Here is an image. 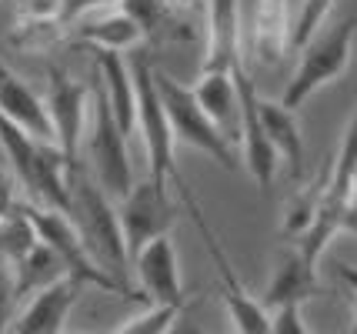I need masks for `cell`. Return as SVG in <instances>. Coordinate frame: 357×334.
<instances>
[{
  "mask_svg": "<svg viewBox=\"0 0 357 334\" xmlns=\"http://www.w3.org/2000/svg\"><path fill=\"white\" fill-rule=\"evenodd\" d=\"M70 218L77 224L91 257L97 261V268L130 284L134 274H130L127 241L124 227H121V211L114 207V201L91 174H84V167L70 177Z\"/></svg>",
  "mask_w": 357,
  "mask_h": 334,
  "instance_id": "6da1fadb",
  "label": "cell"
},
{
  "mask_svg": "<svg viewBox=\"0 0 357 334\" xmlns=\"http://www.w3.org/2000/svg\"><path fill=\"white\" fill-rule=\"evenodd\" d=\"M0 151L27 188V204L70 214V171L54 144H44L0 114Z\"/></svg>",
  "mask_w": 357,
  "mask_h": 334,
  "instance_id": "7a4b0ae2",
  "label": "cell"
},
{
  "mask_svg": "<svg viewBox=\"0 0 357 334\" xmlns=\"http://www.w3.org/2000/svg\"><path fill=\"white\" fill-rule=\"evenodd\" d=\"M154 70L157 67L151 64V54L140 47L137 64H134V84H137V130H140V141H144V151H147L151 181H157V184L174 181L181 197H184L187 207H190V214H194V211H201V204H197L190 184L181 177V167H177V137H174L167 107H164L160 91H157Z\"/></svg>",
  "mask_w": 357,
  "mask_h": 334,
  "instance_id": "3957f363",
  "label": "cell"
},
{
  "mask_svg": "<svg viewBox=\"0 0 357 334\" xmlns=\"http://www.w3.org/2000/svg\"><path fill=\"white\" fill-rule=\"evenodd\" d=\"M20 211L31 218L33 231H37V238L44 241L47 248L54 251V255L63 261V268H67V278H74L77 284H97L100 291H110V294H121V298H130V301H144V294L134 291L130 284L124 281H117V278H110L107 271L97 268V261L91 257L87 251V244L80 238L77 224L70 214H63V211H54V207H37V204H27V201H20Z\"/></svg>",
  "mask_w": 357,
  "mask_h": 334,
  "instance_id": "277c9868",
  "label": "cell"
},
{
  "mask_svg": "<svg viewBox=\"0 0 357 334\" xmlns=\"http://www.w3.org/2000/svg\"><path fill=\"white\" fill-rule=\"evenodd\" d=\"M157 91H160V100L167 107V117H171L174 137L194 151L207 154L211 160H218L224 171H237L244 160H241V151L227 141V134L201 111L197 97H194V87L181 84L177 77L164 74V70H154Z\"/></svg>",
  "mask_w": 357,
  "mask_h": 334,
  "instance_id": "5b68a950",
  "label": "cell"
},
{
  "mask_svg": "<svg viewBox=\"0 0 357 334\" xmlns=\"http://www.w3.org/2000/svg\"><path fill=\"white\" fill-rule=\"evenodd\" d=\"M93 114H91V137H87V158H91V177L104 188L110 201H124L134 191V171L127 154V134L121 130L117 117L110 111V100L100 87V80H91Z\"/></svg>",
  "mask_w": 357,
  "mask_h": 334,
  "instance_id": "8992f818",
  "label": "cell"
},
{
  "mask_svg": "<svg viewBox=\"0 0 357 334\" xmlns=\"http://www.w3.org/2000/svg\"><path fill=\"white\" fill-rule=\"evenodd\" d=\"M354 31L357 20L354 17H344L337 27H331L327 33H317L311 44L304 47V57L297 64L294 77L287 80L284 94H280V104L291 107V111H301L311 94H317L324 84L337 80L351 64V50H354Z\"/></svg>",
  "mask_w": 357,
  "mask_h": 334,
  "instance_id": "52a82bcc",
  "label": "cell"
},
{
  "mask_svg": "<svg viewBox=\"0 0 357 334\" xmlns=\"http://www.w3.org/2000/svg\"><path fill=\"white\" fill-rule=\"evenodd\" d=\"M93 97L91 84L70 77L63 67H47V111L57 134V151L70 177L80 167V147H84V124H87V100Z\"/></svg>",
  "mask_w": 357,
  "mask_h": 334,
  "instance_id": "ba28073f",
  "label": "cell"
},
{
  "mask_svg": "<svg viewBox=\"0 0 357 334\" xmlns=\"http://www.w3.org/2000/svg\"><path fill=\"white\" fill-rule=\"evenodd\" d=\"M121 227H124V241H127V257H130V268L140 257V251L151 244V241L171 234L174 221H177V207H174L167 184H157V181H140L134 184V191L121 201ZM134 274V271H130Z\"/></svg>",
  "mask_w": 357,
  "mask_h": 334,
  "instance_id": "9c48e42d",
  "label": "cell"
},
{
  "mask_svg": "<svg viewBox=\"0 0 357 334\" xmlns=\"http://www.w3.org/2000/svg\"><path fill=\"white\" fill-rule=\"evenodd\" d=\"M234 80H237V100H241V137H237V151H241V160L248 164L250 177L257 181V188L271 191L280 154L264 130V121H261V94L254 91V77H250V70L244 67V57L234 64Z\"/></svg>",
  "mask_w": 357,
  "mask_h": 334,
  "instance_id": "30bf717a",
  "label": "cell"
},
{
  "mask_svg": "<svg viewBox=\"0 0 357 334\" xmlns=\"http://www.w3.org/2000/svg\"><path fill=\"white\" fill-rule=\"evenodd\" d=\"M194 221H197V231H201L204 244H207V251H211V261H214V268H218L220 298H224V308L231 311V321H234V328H237V334H267V328H271V311H267L261 301H254L248 291H244V284L237 281V271H234V264L227 261L220 241L214 238V231H211V224L204 218V211H194Z\"/></svg>",
  "mask_w": 357,
  "mask_h": 334,
  "instance_id": "8fae6325",
  "label": "cell"
},
{
  "mask_svg": "<svg viewBox=\"0 0 357 334\" xmlns=\"http://www.w3.org/2000/svg\"><path fill=\"white\" fill-rule=\"evenodd\" d=\"M134 278L140 281V294L151 304L184 308V284H181V261L171 234L151 241L134 261Z\"/></svg>",
  "mask_w": 357,
  "mask_h": 334,
  "instance_id": "7c38bea8",
  "label": "cell"
},
{
  "mask_svg": "<svg viewBox=\"0 0 357 334\" xmlns=\"http://www.w3.org/2000/svg\"><path fill=\"white\" fill-rule=\"evenodd\" d=\"M93 61V77L100 80L104 94L110 100V111L127 137L137 134V84H134V67L127 64L121 50L104 47H77Z\"/></svg>",
  "mask_w": 357,
  "mask_h": 334,
  "instance_id": "4fadbf2b",
  "label": "cell"
},
{
  "mask_svg": "<svg viewBox=\"0 0 357 334\" xmlns=\"http://www.w3.org/2000/svg\"><path fill=\"white\" fill-rule=\"evenodd\" d=\"M0 114L20 130H27L31 137L57 147L54 121H50V111H47V97H40L27 80H20L10 67L3 64H0Z\"/></svg>",
  "mask_w": 357,
  "mask_h": 334,
  "instance_id": "5bb4252c",
  "label": "cell"
},
{
  "mask_svg": "<svg viewBox=\"0 0 357 334\" xmlns=\"http://www.w3.org/2000/svg\"><path fill=\"white\" fill-rule=\"evenodd\" d=\"M80 287L74 278H61V281H54L50 287L44 291H37L31 294L24 308H20V314H17L14 334H63V324L70 318V308L77 301Z\"/></svg>",
  "mask_w": 357,
  "mask_h": 334,
  "instance_id": "9a60e30c",
  "label": "cell"
},
{
  "mask_svg": "<svg viewBox=\"0 0 357 334\" xmlns=\"http://www.w3.org/2000/svg\"><path fill=\"white\" fill-rule=\"evenodd\" d=\"M241 61V0H207L201 70H231Z\"/></svg>",
  "mask_w": 357,
  "mask_h": 334,
  "instance_id": "2e32d148",
  "label": "cell"
},
{
  "mask_svg": "<svg viewBox=\"0 0 357 334\" xmlns=\"http://www.w3.org/2000/svg\"><path fill=\"white\" fill-rule=\"evenodd\" d=\"M317 294H324V287L317 281V268L307 264L297 248H291V251H284V257L278 261V268L271 274V284H267L261 304H264L267 311H278V308H287V304L311 301Z\"/></svg>",
  "mask_w": 357,
  "mask_h": 334,
  "instance_id": "e0dca14e",
  "label": "cell"
},
{
  "mask_svg": "<svg viewBox=\"0 0 357 334\" xmlns=\"http://www.w3.org/2000/svg\"><path fill=\"white\" fill-rule=\"evenodd\" d=\"M194 97L201 104V111L218 124L227 141L237 147L241 137V100H237V80L231 70H201V77L194 84Z\"/></svg>",
  "mask_w": 357,
  "mask_h": 334,
  "instance_id": "ac0fdd59",
  "label": "cell"
},
{
  "mask_svg": "<svg viewBox=\"0 0 357 334\" xmlns=\"http://www.w3.org/2000/svg\"><path fill=\"white\" fill-rule=\"evenodd\" d=\"M261 121H264V130H267V137H271V144L278 147L280 160L301 181V174H304V137H301L297 111L284 107L280 100L261 97Z\"/></svg>",
  "mask_w": 357,
  "mask_h": 334,
  "instance_id": "d6986e66",
  "label": "cell"
},
{
  "mask_svg": "<svg viewBox=\"0 0 357 334\" xmlns=\"http://www.w3.org/2000/svg\"><path fill=\"white\" fill-rule=\"evenodd\" d=\"M144 44V31L127 14H100L91 17L77 27L74 47H104V50H130Z\"/></svg>",
  "mask_w": 357,
  "mask_h": 334,
  "instance_id": "ffe728a7",
  "label": "cell"
},
{
  "mask_svg": "<svg viewBox=\"0 0 357 334\" xmlns=\"http://www.w3.org/2000/svg\"><path fill=\"white\" fill-rule=\"evenodd\" d=\"M14 278H17V301H24L31 291L37 294V291L50 287L54 281L67 278V268H63V261L47 248L44 241H37V248L31 255L24 257L20 264H14Z\"/></svg>",
  "mask_w": 357,
  "mask_h": 334,
  "instance_id": "44dd1931",
  "label": "cell"
},
{
  "mask_svg": "<svg viewBox=\"0 0 357 334\" xmlns=\"http://www.w3.org/2000/svg\"><path fill=\"white\" fill-rule=\"evenodd\" d=\"M117 10L144 31V40H154L160 33H184L177 0H121Z\"/></svg>",
  "mask_w": 357,
  "mask_h": 334,
  "instance_id": "7402d4cb",
  "label": "cell"
},
{
  "mask_svg": "<svg viewBox=\"0 0 357 334\" xmlns=\"http://www.w3.org/2000/svg\"><path fill=\"white\" fill-rule=\"evenodd\" d=\"M324 191H327V171H321V177L307 181V184L291 197V204L284 211V238L297 241L307 227H311L314 214H317V207L324 201Z\"/></svg>",
  "mask_w": 357,
  "mask_h": 334,
  "instance_id": "603a6c76",
  "label": "cell"
},
{
  "mask_svg": "<svg viewBox=\"0 0 357 334\" xmlns=\"http://www.w3.org/2000/svg\"><path fill=\"white\" fill-rule=\"evenodd\" d=\"M357 174V114L351 117V124L344 130L341 147H337V158L327 171V194L331 197H341L351 201V181Z\"/></svg>",
  "mask_w": 357,
  "mask_h": 334,
  "instance_id": "cb8c5ba5",
  "label": "cell"
},
{
  "mask_svg": "<svg viewBox=\"0 0 357 334\" xmlns=\"http://www.w3.org/2000/svg\"><path fill=\"white\" fill-rule=\"evenodd\" d=\"M37 241L40 238H37V231H33L31 218H27L24 211H17L7 221H0V261H7V264L14 268V264H20V261L37 248Z\"/></svg>",
  "mask_w": 357,
  "mask_h": 334,
  "instance_id": "d4e9b609",
  "label": "cell"
},
{
  "mask_svg": "<svg viewBox=\"0 0 357 334\" xmlns=\"http://www.w3.org/2000/svg\"><path fill=\"white\" fill-rule=\"evenodd\" d=\"M184 314V308H167V304H151L147 311H140L137 318L124 321L117 331L110 334H167Z\"/></svg>",
  "mask_w": 357,
  "mask_h": 334,
  "instance_id": "484cf974",
  "label": "cell"
},
{
  "mask_svg": "<svg viewBox=\"0 0 357 334\" xmlns=\"http://www.w3.org/2000/svg\"><path fill=\"white\" fill-rule=\"evenodd\" d=\"M334 0H304L301 10H297V20L291 24V47H307L314 37L321 33V24L324 17L331 14Z\"/></svg>",
  "mask_w": 357,
  "mask_h": 334,
  "instance_id": "4316f807",
  "label": "cell"
},
{
  "mask_svg": "<svg viewBox=\"0 0 357 334\" xmlns=\"http://www.w3.org/2000/svg\"><path fill=\"white\" fill-rule=\"evenodd\" d=\"M267 334H314L304 321V304H287V308H278L271 314V328Z\"/></svg>",
  "mask_w": 357,
  "mask_h": 334,
  "instance_id": "83f0119b",
  "label": "cell"
},
{
  "mask_svg": "<svg viewBox=\"0 0 357 334\" xmlns=\"http://www.w3.org/2000/svg\"><path fill=\"white\" fill-rule=\"evenodd\" d=\"M17 304V278L14 268L7 261H0V334L7 331V321H10V308Z\"/></svg>",
  "mask_w": 357,
  "mask_h": 334,
  "instance_id": "f1b7e54d",
  "label": "cell"
},
{
  "mask_svg": "<svg viewBox=\"0 0 357 334\" xmlns=\"http://www.w3.org/2000/svg\"><path fill=\"white\" fill-rule=\"evenodd\" d=\"M107 3H121V0H67V3H63V24L80 14H93V10H100V7H107Z\"/></svg>",
  "mask_w": 357,
  "mask_h": 334,
  "instance_id": "f546056e",
  "label": "cell"
},
{
  "mask_svg": "<svg viewBox=\"0 0 357 334\" xmlns=\"http://www.w3.org/2000/svg\"><path fill=\"white\" fill-rule=\"evenodd\" d=\"M167 334H204V331H201V324H197V321H194V318H190V314L184 311V314L177 318V324H174Z\"/></svg>",
  "mask_w": 357,
  "mask_h": 334,
  "instance_id": "4dcf8cb0",
  "label": "cell"
},
{
  "mask_svg": "<svg viewBox=\"0 0 357 334\" xmlns=\"http://www.w3.org/2000/svg\"><path fill=\"white\" fill-rule=\"evenodd\" d=\"M351 231L357 234V174L351 181Z\"/></svg>",
  "mask_w": 357,
  "mask_h": 334,
  "instance_id": "1f68e13d",
  "label": "cell"
},
{
  "mask_svg": "<svg viewBox=\"0 0 357 334\" xmlns=\"http://www.w3.org/2000/svg\"><path fill=\"white\" fill-rule=\"evenodd\" d=\"M354 287H357V274H354ZM347 334H357V314H354V324L347 328Z\"/></svg>",
  "mask_w": 357,
  "mask_h": 334,
  "instance_id": "d6a6232c",
  "label": "cell"
}]
</instances>
